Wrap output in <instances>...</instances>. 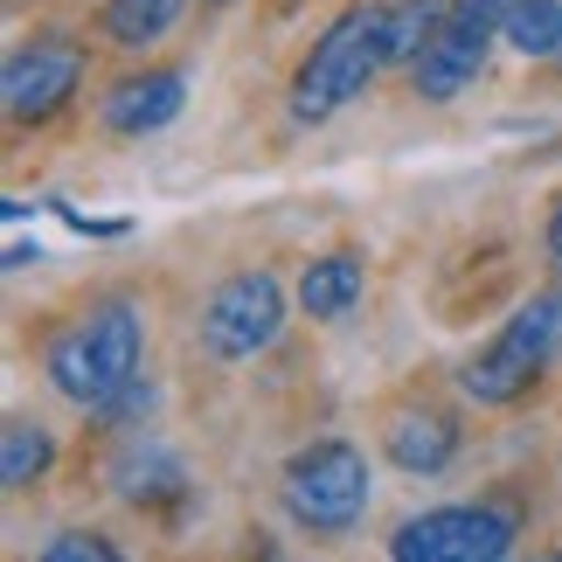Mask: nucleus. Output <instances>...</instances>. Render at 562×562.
Returning <instances> with one entry per match:
<instances>
[{"label":"nucleus","mask_w":562,"mask_h":562,"mask_svg":"<svg viewBox=\"0 0 562 562\" xmlns=\"http://www.w3.org/2000/svg\"><path fill=\"white\" fill-rule=\"evenodd\" d=\"M42 375L70 409L98 417L146 375V313L133 292H98L42 340Z\"/></svg>","instance_id":"f257e3e1"},{"label":"nucleus","mask_w":562,"mask_h":562,"mask_svg":"<svg viewBox=\"0 0 562 562\" xmlns=\"http://www.w3.org/2000/svg\"><path fill=\"white\" fill-rule=\"evenodd\" d=\"M375 70H389L382 63V0H348L292 70V91H285L292 125H327L334 112H348L375 83Z\"/></svg>","instance_id":"f03ea898"},{"label":"nucleus","mask_w":562,"mask_h":562,"mask_svg":"<svg viewBox=\"0 0 562 562\" xmlns=\"http://www.w3.org/2000/svg\"><path fill=\"white\" fill-rule=\"evenodd\" d=\"M375 480L355 438H313L278 465V507L299 535H355L369 521Z\"/></svg>","instance_id":"7ed1b4c3"},{"label":"nucleus","mask_w":562,"mask_h":562,"mask_svg":"<svg viewBox=\"0 0 562 562\" xmlns=\"http://www.w3.org/2000/svg\"><path fill=\"white\" fill-rule=\"evenodd\" d=\"M285 278L271 265H250V271H229L223 285L202 299L194 313V348H202L215 369H236V361H257L285 334Z\"/></svg>","instance_id":"20e7f679"},{"label":"nucleus","mask_w":562,"mask_h":562,"mask_svg":"<svg viewBox=\"0 0 562 562\" xmlns=\"http://www.w3.org/2000/svg\"><path fill=\"white\" fill-rule=\"evenodd\" d=\"M83 70H91V49L63 29H35L21 49H8V70H0V104H8L14 133H42L77 104Z\"/></svg>","instance_id":"39448f33"},{"label":"nucleus","mask_w":562,"mask_h":562,"mask_svg":"<svg viewBox=\"0 0 562 562\" xmlns=\"http://www.w3.org/2000/svg\"><path fill=\"white\" fill-rule=\"evenodd\" d=\"M521 542V507L514 501H459V507H430L389 535L396 562H501Z\"/></svg>","instance_id":"423d86ee"},{"label":"nucleus","mask_w":562,"mask_h":562,"mask_svg":"<svg viewBox=\"0 0 562 562\" xmlns=\"http://www.w3.org/2000/svg\"><path fill=\"white\" fill-rule=\"evenodd\" d=\"M382 459L409 472V480H438V472L459 465V451H465V424H459V409L438 403V396H396L382 409Z\"/></svg>","instance_id":"0eeeda50"},{"label":"nucleus","mask_w":562,"mask_h":562,"mask_svg":"<svg viewBox=\"0 0 562 562\" xmlns=\"http://www.w3.org/2000/svg\"><path fill=\"white\" fill-rule=\"evenodd\" d=\"M181 104H188V77L175 63H154V70H125V77L104 83L98 125L112 139H146V133H160V125H175Z\"/></svg>","instance_id":"6e6552de"},{"label":"nucleus","mask_w":562,"mask_h":562,"mask_svg":"<svg viewBox=\"0 0 562 562\" xmlns=\"http://www.w3.org/2000/svg\"><path fill=\"white\" fill-rule=\"evenodd\" d=\"M493 42H501V29H472V21H445L438 35H430V49L409 63V91H417L424 104H451L459 91H472L493 56Z\"/></svg>","instance_id":"1a4fd4ad"},{"label":"nucleus","mask_w":562,"mask_h":562,"mask_svg":"<svg viewBox=\"0 0 562 562\" xmlns=\"http://www.w3.org/2000/svg\"><path fill=\"white\" fill-rule=\"evenodd\" d=\"M361 292H369V257L355 244H334V250L306 257V271L292 285V306L306 319H319V327H334V319H348L361 306Z\"/></svg>","instance_id":"9d476101"},{"label":"nucleus","mask_w":562,"mask_h":562,"mask_svg":"<svg viewBox=\"0 0 562 562\" xmlns=\"http://www.w3.org/2000/svg\"><path fill=\"white\" fill-rule=\"evenodd\" d=\"M542 375H549V369H542L535 355H521L507 334H493L480 355L459 361V389H465L480 409H514V403H528L535 389H542Z\"/></svg>","instance_id":"9b49d317"},{"label":"nucleus","mask_w":562,"mask_h":562,"mask_svg":"<svg viewBox=\"0 0 562 562\" xmlns=\"http://www.w3.org/2000/svg\"><path fill=\"white\" fill-rule=\"evenodd\" d=\"M181 8L188 0H98V35L112 42V49H125V56H146L154 42L175 35Z\"/></svg>","instance_id":"f8f14e48"},{"label":"nucleus","mask_w":562,"mask_h":562,"mask_svg":"<svg viewBox=\"0 0 562 562\" xmlns=\"http://www.w3.org/2000/svg\"><path fill=\"white\" fill-rule=\"evenodd\" d=\"M445 21H451V0H382V63L409 70Z\"/></svg>","instance_id":"ddd939ff"},{"label":"nucleus","mask_w":562,"mask_h":562,"mask_svg":"<svg viewBox=\"0 0 562 562\" xmlns=\"http://www.w3.org/2000/svg\"><path fill=\"white\" fill-rule=\"evenodd\" d=\"M49 465H56V438H49V424H35V417H8V430H0V486L8 493H29L49 480Z\"/></svg>","instance_id":"4468645a"},{"label":"nucleus","mask_w":562,"mask_h":562,"mask_svg":"<svg viewBox=\"0 0 562 562\" xmlns=\"http://www.w3.org/2000/svg\"><path fill=\"white\" fill-rule=\"evenodd\" d=\"M521 355H535L549 369V361H562V285H542V292H528L521 306L507 313V327H501Z\"/></svg>","instance_id":"2eb2a0df"},{"label":"nucleus","mask_w":562,"mask_h":562,"mask_svg":"<svg viewBox=\"0 0 562 562\" xmlns=\"http://www.w3.org/2000/svg\"><path fill=\"white\" fill-rule=\"evenodd\" d=\"M501 42L528 63H562V0H514Z\"/></svg>","instance_id":"dca6fc26"},{"label":"nucleus","mask_w":562,"mask_h":562,"mask_svg":"<svg viewBox=\"0 0 562 562\" xmlns=\"http://www.w3.org/2000/svg\"><path fill=\"white\" fill-rule=\"evenodd\" d=\"M119 493L133 507H160V501H188V465L167 459V451H139V459L119 465Z\"/></svg>","instance_id":"f3484780"},{"label":"nucleus","mask_w":562,"mask_h":562,"mask_svg":"<svg viewBox=\"0 0 562 562\" xmlns=\"http://www.w3.org/2000/svg\"><path fill=\"white\" fill-rule=\"evenodd\" d=\"M125 549L112 542L104 528H63V535H49L42 542V562H119Z\"/></svg>","instance_id":"a211bd4d"},{"label":"nucleus","mask_w":562,"mask_h":562,"mask_svg":"<svg viewBox=\"0 0 562 562\" xmlns=\"http://www.w3.org/2000/svg\"><path fill=\"white\" fill-rule=\"evenodd\" d=\"M514 0H451V21H472V29H501Z\"/></svg>","instance_id":"6ab92c4d"},{"label":"nucleus","mask_w":562,"mask_h":562,"mask_svg":"<svg viewBox=\"0 0 562 562\" xmlns=\"http://www.w3.org/2000/svg\"><path fill=\"white\" fill-rule=\"evenodd\" d=\"M542 244H549V265L562 271V194H555V209H549V223H542Z\"/></svg>","instance_id":"aec40b11"},{"label":"nucleus","mask_w":562,"mask_h":562,"mask_svg":"<svg viewBox=\"0 0 562 562\" xmlns=\"http://www.w3.org/2000/svg\"><path fill=\"white\" fill-rule=\"evenodd\" d=\"M194 8H202V14H223V8H236V0H194Z\"/></svg>","instance_id":"412c9836"}]
</instances>
